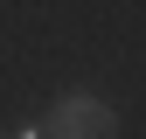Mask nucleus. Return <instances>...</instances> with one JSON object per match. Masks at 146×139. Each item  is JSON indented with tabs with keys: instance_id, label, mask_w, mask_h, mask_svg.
I'll list each match as a JSON object with an SVG mask.
<instances>
[{
	"instance_id": "nucleus-1",
	"label": "nucleus",
	"mask_w": 146,
	"mask_h": 139,
	"mask_svg": "<svg viewBox=\"0 0 146 139\" xmlns=\"http://www.w3.org/2000/svg\"><path fill=\"white\" fill-rule=\"evenodd\" d=\"M35 132H56V139H104V132H111V104L90 97V91H70L56 111H49V125H35Z\"/></svg>"
}]
</instances>
